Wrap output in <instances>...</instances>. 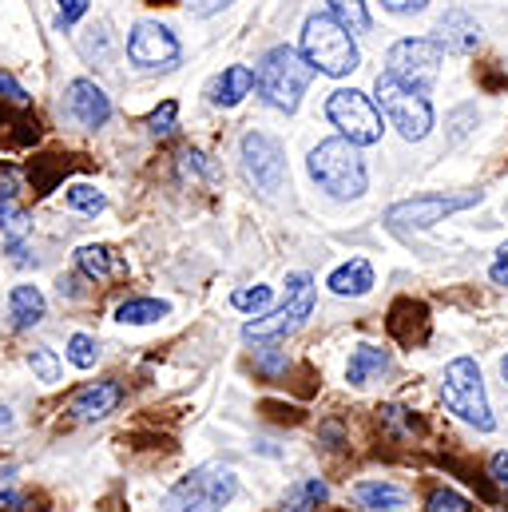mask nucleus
Listing matches in <instances>:
<instances>
[{
  "mask_svg": "<svg viewBox=\"0 0 508 512\" xmlns=\"http://www.w3.org/2000/svg\"><path fill=\"white\" fill-rule=\"evenodd\" d=\"M310 76H314V68L306 64V56L286 48V44H278V48H270L262 56V64L254 72V88L262 92V100L270 108L294 112L302 104V92L310 88Z\"/></svg>",
  "mask_w": 508,
  "mask_h": 512,
  "instance_id": "f257e3e1",
  "label": "nucleus"
},
{
  "mask_svg": "<svg viewBox=\"0 0 508 512\" xmlns=\"http://www.w3.org/2000/svg\"><path fill=\"white\" fill-rule=\"evenodd\" d=\"M302 56L314 72H326V76H350L358 68V44H354V32L346 24H338L334 16L318 12L306 20L302 28Z\"/></svg>",
  "mask_w": 508,
  "mask_h": 512,
  "instance_id": "f03ea898",
  "label": "nucleus"
},
{
  "mask_svg": "<svg viewBox=\"0 0 508 512\" xmlns=\"http://www.w3.org/2000/svg\"><path fill=\"white\" fill-rule=\"evenodd\" d=\"M310 175L334 199H358L366 191V163L358 155V143H350L346 135L326 139L310 151Z\"/></svg>",
  "mask_w": 508,
  "mask_h": 512,
  "instance_id": "7ed1b4c3",
  "label": "nucleus"
},
{
  "mask_svg": "<svg viewBox=\"0 0 508 512\" xmlns=\"http://www.w3.org/2000/svg\"><path fill=\"white\" fill-rule=\"evenodd\" d=\"M374 96H378L381 112L389 116V124L401 131L405 139H425L429 135V128H433V104H429L425 88L405 84L393 72H381L378 84H374Z\"/></svg>",
  "mask_w": 508,
  "mask_h": 512,
  "instance_id": "20e7f679",
  "label": "nucleus"
},
{
  "mask_svg": "<svg viewBox=\"0 0 508 512\" xmlns=\"http://www.w3.org/2000/svg\"><path fill=\"white\" fill-rule=\"evenodd\" d=\"M441 397H445V405H449L461 421L477 425L481 433H489V429H493V413H489V401H485L481 370H477V362H473V358H457V362H449V366H445Z\"/></svg>",
  "mask_w": 508,
  "mask_h": 512,
  "instance_id": "39448f33",
  "label": "nucleus"
},
{
  "mask_svg": "<svg viewBox=\"0 0 508 512\" xmlns=\"http://www.w3.org/2000/svg\"><path fill=\"white\" fill-rule=\"evenodd\" d=\"M231 497H235V473L223 465H203L167 493L163 512H211L223 509Z\"/></svg>",
  "mask_w": 508,
  "mask_h": 512,
  "instance_id": "423d86ee",
  "label": "nucleus"
},
{
  "mask_svg": "<svg viewBox=\"0 0 508 512\" xmlns=\"http://www.w3.org/2000/svg\"><path fill=\"white\" fill-rule=\"evenodd\" d=\"M314 310V282L310 274H290L286 278V306L274 310L270 318H254L243 326V338H254V342H274V338H286L294 334Z\"/></svg>",
  "mask_w": 508,
  "mask_h": 512,
  "instance_id": "0eeeda50",
  "label": "nucleus"
},
{
  "mask_svg": "<svg viewBox=\"0 0 508 512\" xmlns=\"http://www.w3.org/2000/svg\"><path fill=\"white\" fill-rule=\"evenodd\" d=\"M326 116H330L334 128L342 131L350 143H358V147H370V143L381 139V112L374 108L370 96H362L354 88L334 92L330 104H326Z\"/></svg>",
  "mask_w": 508,
  "mask_h": 512,
  "instance_id": "6e6552de",
  "label": "nucleus"
},
{
  "mask_svg": "<svg viewBox=\"0 0 508 512\" xmlns=\"http://www.w3.org/2000/svg\"><path fill=\"white\" fill-rule=\"evenodd\" d=\"M441 56H445V48L437 44V40H397L393 48H389V56H385V72H393L397 80H405V84H417V88H429L433 80H437V72H441Z\"/></svg>",
  "mask_w": 508,
  "mask_h": 512,
  "instance_id": "1a4fd4ad",
  "label": "nucleus"
},
{
  "mask_svg": "<svg viewBox=\"0 0 508 512\" xmlns=\"http://www.w3.org/2000/svg\"><path fill=\"white\" fill-rule=\"evenodd\" d=\"M243 171L262 195H278L286 183V159L282 147L270 135H243Z\"/></svg>",
  "mask_w": 508,
  "mask_h": 512,
  "instance_id": "9d476101",
  "label": "nucleus"
},
{
  "mask_svg": "<svg viewBox=\"0 0 508 512\" xmlns=\"http://www.w3.org/2000/svg\"><path fill=\"white\" fill-rule=\"evenodd\" d=\"M477 199H481V195H421V199H405V203L389 207L385 219H389L393 227H417V231H425V227L441 223L445 215L473 207Z\"/></svg>",
  "mask_w": 508,
  "mask_h": 512,
  "instance_id": "9b49d317",
  "label": "nucleus"
},
{
  "mask_svg": "<svg viewBox=\"0 0 508 512\" xmlns=\"http://www.w3.org/2000/svg\"><path fill=\"white\" fill-rule=\"evenodd\" d=\"M127 56L139 64V68H175L179 64V40L163 28V24H135L131 40H127Z\"/></svg>",
  "mask_w": 508,
  "mask_h": 512,
  "instance_id": "f8f14e48",
  "label": "nucleus"
},
{
  "mask_svg": "<svg viewBox=\"0 0 508 512\" xmlns=\"http://www.w3.org/2000/svg\"><path fill=\"white\" fill-rule=\"evenodd\" d=\"M68 116H72L80 128L96 131L108 124L112 100H108L92 80H72V84H68Z\"/></svg>",
  "mask_w": 508,
  "mask_h": 512,
  "instance_id": "ddd939ff",
  "label": "nucleus"
},
{
  "mask_svg": "<svg viewBox=\"0 0 508 512\" xmlns=\"http://www.w3.org/2000/svg\"><path fill=\"white\" fill-rule=\"evenodd\" d=\"M120 397H124V389L116 382H96L72 397L68 413H72L76 421H100V417H108V413L120 405Z\"/></svg>",
  "mask_w": 508,
  "mask_h": 512,
  "instance_id": "4468645a",
  "label": "nucleus"
},
{
  "mask_svg": "<svg viewBox=\"0 0 508 512\" xmlns=\"http://www.w3.org/2000/svg\"><path fill=\"white\" fill-rule=\"evenodd\" d=\"M437 32H441L437 44H441L445 52H457V56H469V52L477 48V40H481V24H477L469 12H461V8L445 12L441 24H437Z\"/></svg>",
  "mask_w": 508,
  "mask_h": 512,
  "instance_id": "2eb2a0df",
  "label": "nucleus"
},
{
  "mask_svg": "<svg viewBox=\"0 0 508 512\" xmlns=\"http://www.w3.org/2000/svg\"><path fill=\"white\" fill-rule=\"evenodd\" d=\"M254 88V72L251 68H243V64H231V68H223L211 84H207V100L215 104V108H235L243 96H251Z\"/></svg>",
  "mask_w": 508,
  "mask_h": 512,
  "instance_id": "dca6fc26",
  "label": "nucleus"
},
{
  "mask_svg": "<svg viewBox=\"0 0 508 512\" xmlns=\"http://www.w3.org/2000/svg\"><path fill=\"white\" fill-rule=\"evenodd\" d=\"M76 266L92 282H112V278H124L127 274V262L116 251H108V247H80L76 251Z\"/></svg>",
  "mask_w": 508,
  "mask_h": 512,
  "instance_id": "f3484780",
  "label": "nucleus"
},
{
  "mask_svg": "<svg viewBox=\"0 0 508 512\" xmlns=\"http://www.w3.org/2000/svg\"><path fill=\"white\" fill-rule=\"evenodd\" d=\"M370 286H374V266L366 258H350L346 266H338L330 274V290L342 298H362Z\"/></svg>",
  "mask_w": 508,
  "mask_h": 512,
  "instance_id": "a211bd4d",
  "label": "nucleus"
},
{
  "mask_svg": "<svg viewBox=\"0 0 508 512\" xmlns=\"http://www.w3.org/2000/svg\"><path fill=\"white\" fill-rule=\"evenodd\" d=\"M389 370V354L378 350V346H358L350 354V366H346V378L350 385H370L374 378H381Z\"/></svg>",
  "mask_w": 508,
  "mask_h": 512,
  "instance_id": "6ab92c4d",
  "label": "nucleus"
},
{
  "mask_svg": "<svg viewBox=\"0 0 508 512\" xmlns=\"http://www.w3.org/2000/svg\"><path fill=\"white\" fill-rule=\"evenodd\" d=\"M354 501L366 505V509H381V512H393L405 505V489L397 485H385V481H362L354 485Z\"/></svg>",
  "mask_w": 508,
  "mask_h": 512,
  "instance_id": "aec40b11",
  "label": "nucleus"
},
{
  "mask_svg": "<svg viewBox=\"0 0 508 512\" xmlns=\"http://www.w3.org/2000/svg\"><path fill=\"white\" fill-rule=\"evenodd\" d=\"M326 497H330V485L318 481V477H306V481H294V485L286 489L282 505H286V512H314Z\"/></svg>",
  "mask_w": 508,
  "mask_h": 512,
  "instance_id": "412c9836",
  "label": "nucleus"
},
{
  "mask_svg": "<svg viewBox=\"0 0 508 512\" xmlns=\"http://www.w3.org/2000/svg\"><path fill=\"white\" fill-rule=\"evenodd\" d=\"M8 310H12V322L20 330H28V326H36L44 318V294L36 286H16L12 298H8Z\"/></svg>",
  "mask_w": 508,
  "mask_h": 512,
  "instance_id": "4be33fe9",
  "label": "nucleus"
},
{
  "mask_svg": "<svg viewBox=\"0 0 508 512\" xmlns=\"http://www.w3.org/2000/svg\"><path fill=\"white\" fill-rule=\"evenodd\" d=\"M167 302H159V298H131L124 302L120 310H116V318L127 322V326H147V322H159V318H167Z\"/></svg>",
  "mask_w": 508,
  "mask_h": 512,
  "instance_id": "5701e85b",
  "label": "nucleus"
},
{
  "mask_svg": "<svg viewBox=\"0 0 508 512\" xmlns=\"http://www.w3.org/2000/svg\"><path fill=\"white\" fill-rule=\"evenodd\" d=\"M330 16H334L338 24H346L350 32H370L366 0H330Z\"/></svg>",
  "mask_w": 508,
  "mask_h": 512,
  "instance_id": "b1692460",
  "label": "nucleus"
},
{
  "mask_svg": "<svg viewBox=\"0 0 508 512\" xmlns=\"http://www.w3.org/2000/svg\"><path fill=\"white\" fill-rule=\"evenodd\" d=\"M96 358H100V342H96L92 334H72V342H68V362H72L76 370H92Z\"/></svg>",
  "mask_w": 508,
  "mask_h": 512,
  "instance_id": "393cba45",
  "label": "nucleus"
},
{
  "mask_svg": "<svg viewBox=\"0 0 508 512\" xmlns=\"http://www.w3.org/2000/svg\"><path fill=\"white\" fill-rule=\"evenodd\" d=\"M68 207H76V211H84V215H100V211L108 207V199H104L96 187H88V183H72V187H68Z\"/></svg>",
  "mask_w": 508,
  "mask_h": 512,
  "instance_id": "a878e982",
  "label": "nucleus"
},
{
  "mask_svg": "<svg viewBox=\"0 0 508 512\" xmlns=\"http://www.w3.org/2000/svg\"><path fill=\"white\" fill-rule=\"evenodd\" d=\"M28 366H32V374L40 378V382H60V362H56V354L52 350H44V346H36L32 354H28Z\"/></svg>",
  "mask_w": 508,
  "mask_h": 512,
  "instance_id": "bb28decb",
  "label": "nucleus"
},
{
  "mask_svg": "<svg viewBox=\"0 0 508 512\" xmlns=\"http://www.w3.org/2000/svg\"><path fill=\"white\" fill-rule=\"evenodd\" d=\"M175 120H179V104H175V100H167V104H159V108L151 112L147 128H151V135L167 139V135H175Z\"/></svg>",
  "mask_w": 508,
  "mask_h": 512,
  "instance_id": "cd10ccee",
  "label": "nucleus"
},
{
  "mask_svg": "<svg viewBox=\"0 0 508 512\" xmlns=\"http://www.w3.org/2000/svg\"><path fill=\"white\" fill-rule=\"evenodd\" d=\"M473 505L461 497V493H453V489H437L433 497H429V505L425 512H469Z\"/></svg>",
  "mask_w": 508,
  "mask_h": 512,
  "instance_id": "c85d7f7f",
  "label": "nucleus"
},
{
  "mask_svg": "<svg viewBox=\"0 0 508 512\" xmlns=\"http://www.w3.org/2000/svg\"><path fill=\"white\" fill-rule=\"evenodd\" d=\"M179 175H183V179H199V175H207V179H211V175H215V167L207 163V155L187 151V155H183V163H179Z\"/></svg>",
  "mask_w": 508,
  "mask_h": 512,
  "instance_id": "c756f323",
  "label": "nucleus"
},
{
  "mask_svg": "<svg viewBox=\"0 0 508 512\" xmlns=\"http://www.w3.org/2000/svg\"><path fill=\"white\" fill-rule=\"evenodd\" d=\"M239 310H262L266 302H270V286H254V290H235V298H231Z\"/></svg>",
  "mask_w": 508,
  "mask_h": 512,
  "instance_id": "7c9ffc66",
  "label": "nucleus"
},
{
  "mask_svg": "<svg viewBox=\"0 0 508 512\" xmlns=\"http://www.w3.org/2000/svg\"><path fill=\"white\" fill-rule=\"evenodd\" d=\"M381 421H385L393 433H413V429H417L413 417H409L401 405H385V409H381Z\"/></svg>",
  "mask_w": 508,
  "mask_h": 512,
  "instance_id": "2f4dec72",
  "label": "nucleus"
},
{
  "mask_svg": "<svg viewBox=\"0 0 508 512\" xmlns=\"http://www.w3.org/2000/svg\"><path fill=\"white\" fill-rule=\"evenodd\" d=\"M0 100L12 104V108H28V92H24L8 72H0Z\"/></svg>",
  "mask_w": 508,
  "mask_h": 512,
  "instance_id": "473e14b6",
  "label": "nucleus"
},
{
  "mask_svg": "<svg viewBox=\"0 0 508 512\" xmlns=\"http://www.w3.org/2000/svg\"><path fill=\"white\" fill-rule=\"evenodd\" d=\"M88 12V0H60V28H72Z\"/></svg>",
  "mask_w": 508,
  "mask_h": 512,
  "instance_id": "72a5a7b5",
  "label": "nucleus"
},
{
  "mask_svg": "<svg viewBox=\"0 0 508 512\" xmlns=\"http://www.w3.org/2000/svg\"><path fill=\"white\" fill-rule=\"evenodd\" d=\"M489 477L497 481V489H505V493H508V453H497V457H493Z\"/></svg>",
  "mask_w": 508,
  "mask_h": 512,
  "instance_id": "f704fd0d",
  "label": "nucleus"
},
{
  "mask_svg": "<svg viewBox=\"0 0 508 512\" xmlns=\"http://www.w3.org/2000/svg\"><path fill=\"white\" fill-rule=\"evenodd\" d=\"M389 12H421L429 0H381Z\"/></svg>",
  "mask_w": 508,
  "mask_h": 512,
  "instance_id": "c9c22d12",
  "label": "nucleus"
},
{
  "mask_svg": "<svg viewBox=\"0 0 508 512\" xmlns=\"http://www.w3.org/2000/svg\"><path fill=\"white\" fill-rule=\"evenodd\" d=\"M187 4H191V12H199V16H211V12L227 8L231 0H187Z\"/></svg>",
  "mask_w": 508,
  "mask_h": 512,
  "instance_id": "e433bc0d",
  "label": "nucleus"
},
{
  "mask_svg": "<svg viewBox=\"0 0 508 512\" xmlns=\"http://www.w3.org/2000/svg\"><path fill=\"white\" fill-rule=\"evenodd\" d=\"M493 282H497V286H508V247L501 251V258L493 262Z\"/></svg>",
  "mask_w": 508,
  "mask_h": 512,
  "instance_id": "4c0bfd02",
  "label": "nucleus"
},
{
  "mask_svg": "<svg viewBox=\"0 0 508 512\" xmlns=\"http://www.w3.org/2000/svg\"><path fill=\"white\" fill-rule=\"evenodd\" d=\"M258 366H262L266 374H278V370H282V354H258Z\"/></svg>",
  "mask_w": 508,
  "mask_h": 512,
  "instance_id": "58836bf2",
  "label": "nucleus"
},
{
  "mask_svg": "<svg viewBox=\"0 0 508 512\" xmlns=\"http://www.w3.org/2000/svg\"><path fill=\"white\" fill-rule=\"evenodd\" d=\"M0 429H12V413H8V405H0Z\"/></svg>",
  "mask_w": 508,
  "mask_h": 512,
  "instance_id": "ea45409f",
  "label": "nucleus"
},
{
  "mask_svg": "<svg viewBox=\"0 0 508 512\" xmlns=\"http://www.w3.org/2000/svg\"><path fill=\"white\" fill-rule=\"evenodd\" d=\"M501 374H505V378H508V358H505V362H501Z\"/></svg>",
  "mask_w": 508,
  "mask_h": 512,
  "instance_id": "a19ab883",
  "label": "nucleus"
}]
</instances>
